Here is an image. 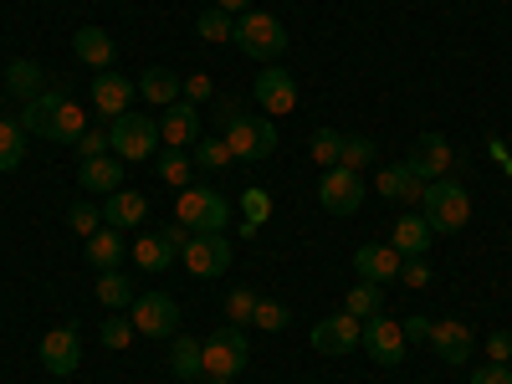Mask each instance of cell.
Instances as JSON below:
<instances>
[{"label":"cell","instance_id":"obj_52","mask_svg":"<svg viewBox=\"0 0 512 384\" xmlns=\"http://www.w3.org/2000/svg\"><path fill=\"white\" fill-rule=\"evenodd\" d=\"M205 384H236V379H210V374H205Z\"/></svg>","mask_w":512,"mask_h":384},{"label":"cell","instance_id":"obj_48","mask_svg":"<svg viewBox=\"0 0 512 384\" xmlns=\"http://www.w3.org/2000/svg\"><path fill=\"white\" fill-rule=\"evenodd\" d=\"M472 384H512V369L507 364H482V369H472Z\"/></svg>","mask_w":512,"mask_h":384},{"label":"cell","instance_id":"obj_20","mask_svg":"<svg viewBox=\"0 0 512 384\" xmlns=\"http://www.w3.org/2000/svg\"><path fill=\"white\" fill-rule=\"evenodd\" d=\"M159 139L169 144V149H195L200 144V108L195 103H175V108H164V118H159Z\"/></svg>","mask_w":512,"mask_h":384},{"label":"cell","instance_id":"obj_19","mask_svg":"<svg viewBox=\"0 0 512 384\" xmlns=\"http://www.w3.org/2000/svg\"><path fill=\"white\" fill-rule=\"evenodd\" d=\"M374 185H379V195H384V200H395V205H405V210H415V205L425 200V180L415 175V169H410L405 159H400V164H384Z\"/></svg>","mask_w":512,"mask_h":384},{"label":"cell","instance_id":"obj_28","mask_svg":"<svg viewBox=\"0 0 512 384\" xmlns=\"http://www.w3.org/2000/svg\"><path fill=\"white\" fill-rule=\"evenodd\" d=\"M6 93H11V98H21V103H31L36 93H47V72H41V62L16 57V62L6 67Z\"/></svg>","mask_w":512,"mask_h":384},{"label":"cell","instance_id":"obj_3","mask_svg":"<svg viewBox=\"0 0 512 384\" xmlns=\"http://www.w3.org/2000/svg\"><path fill=\"white\" fill-rule=\"evenodd\" d=\"M420 216L431 221L436 236H451V231H461L466 221H472V195H466L451 175L431 180V185H425V200H420Z\"/></svg>","mask_w":512,"mask_h":384},{"label":"cell","instance_id":"obj_53","mask_svg":"<svg viewBox=\"0 0 512 384\" xmlns=\"http://www.w3.org/2000/svg\"><path fill=\"white\" fill-rule=\"evenodd\" d=\"M0 118H6V88H0Z\"/></svg>","mask_w":512,"mask_h":384},{"label":"cell","instance_id":"obj_4","mask_svg":"<svg viewBox=\"0 0 512 384\" xmlns=\"http://www.w3.org/2000/svg\"><path fill=\"white\" fill-rule=\"evenodd\" d=\"M231 41H236L251 62H277V57L287 52V26H282L277 16H267V11H241Z\"/></svg>","mask_w":512,"mask_h":384},{"label":"cell","instance_id":"obj_2","mask_svg":"<svg viewBox=\"0 0 512 384\" xmlns=\"http://www.w3.org/2000/svg\"><path fill=\"white\" fill-rule=\"evenodd\" d=\"M175 221H180L190 236H226L231 205H226L216 190H205V185H185V190L175 195Z\"/></svg>","mask_w":512,"mask_h":384},{"label":"cell","instance_id":"obj_11","mask_svg":"<svg viewBox=\"0 0 512 384\" xmlns=\"http://www.w3.org/2000/svg\"><path fill=\"white\" fill-rule=\"evenodd\" d=\"M359 349L374 359V364H384V369H395L400 359H405V328L395 323V318H364V338H359Z\"/></svg>","mask_w":512,"mask_h":384},{"label":"cell","instance_id":"obj_8","mask_svg":"<svg viewBox=\"0 0 512 384\" xmlns=\"http://www.w3.org/2000/svg\"><path fill=\"white\" fill-rule=\"evenodd\" d=\"M128 313H134V333H144V338H175L180 303L169 292H139Z\"/></svg>","mask_w":512,"mask_h":384},{"label":"cell","instance_id":"obj_6","mask_svg":"<svg viewBox=\"0 0 512 384\" xmlns=\"http://www.w3.org/2000/svg\"><path fill=\"white\" fill-rule=\"evenodd\" d=\"M200 354H205V374L210 379H236L246 364H251V349H246V328H216L200 344Z\"/></svg>","mask_w":512,"mask_h":384},{"label":"cell","instance_id":"obj_23","mask_svg":"<svg viewBox=\"0 0 512 384\" xmlns=\"http://www.w3.org/2000/svg\"><path fill=\"white\" fill-rule=\"evenodd\" d=\"M113 36L103 31V26H82V31H72V57L82 62V67H93V72H108L113 67Z\"/></svg>","mask_w":512,"mask_h":384},{"label":"cell","instance_id":"obj_15","mask_svg":"<svg viewBox=\"0 0 512 384\" xmlns=\"http://www.w3.org/2000/svg\"><path fill=\"white\" fill-rule=\"evenodd\" d=\"M256 103H262V113H272V118L297 113V77L282 72V67L256 72Z\"/></svg>","mask_w":512,"mask_h":384},{"label":"cell","instance_id":"obj_26","mask_svg":"<svg viewBox=\"0 0 512 384\" xmlns=\"http://www.w3.org/2000/svg\"><path fill=\"white\" fill-rule=\"evenodd\" d=\"M139 98L154 103V108H175V103L185 98V77L169 72V67H149V72L139 77Z\"/></svg>","mask_w":512,"mask_h":384},{"label":"cell","instance_id":"obj_45","mask_svg":"<svg viewBox=\"0 0 512 384\" xmlns=\"http://www.w3.org/2000/svg\"><path fill=\"white\" fill-rule=\"evenodd\" d=\"M205 98H216V82H210L205 72H190V77H185V103H195V108H200Z\"/></svg>","mask_w":512,"mask_h":384},{"label":"cell","instance_id":"obj_41","mask_svg":"<svg viewBox=\"0 0 512 384\" xmlns=\"http://www.w3.org/2000/svg\"><path fill=\"white\" fill-rule=\"evenodd\" d=\"M287 323H292L287 303H277V297H262V303H256V323H251V328H262V333H282Z\"/></svg>","mask_w":512,"mask_h":384},{"label":"cell","instance_id":"obj_36","mask_svg":"<svg viewBox=\"0 0 512 384\" xmlns=\"http://www.w3.org/2000/svg\"><path fill=\"white\" fill-rule=\"evenodd\" d=\"M67 226L88 241L93 231H103V205H93V200H77V205H67Z\"/></svg>","mask_w":512,"mask_h":384},{"label":"cell","instance_id":"obj_39","mask_svg":"<svg viewBox=\"0 0 512 384\" xmlns=\"http://www.w3.org/2000/svg\"><path fill=\"white\" fill-rule=\"evenodd\" d=\"M195 164H200V169H226V164H236V159H231V149H226L221 134H210V139L200 134V144H195Z\"/></svg>","mask_w":512,"mask_h":384},{"label":"cell","instance_id":"obj_44","mask_svg":"<svg viewBox=\"0 0 512 384\" xmlns=\"http://www.w3.org/2000/svg\"><path fill=\"white\" fill-rule=\"evenodd\" d=\"M72 149H77L82 159H98V154H113V144H108V128H93V123H88V134H82V139H77Z\"/></svg>","mask_w":512,"mask_h":384},{"label":"cell","instance_id":"obj_46","mask_svg":"<svg viewBox=\"0 0 512 384\" xmlns=\"http://www.w3.org/2000/svg\"><path fill=\"white\" fill-rule=\"evenodd\" d=\"M400 282H405V287H425V282H431V267H425V256H405Z\"/></svg>","mask_w":512,"mask_h":384},{"label":"cell","instance_id":"obj_9","mask_svg":"<svg viewBox=\"0 0 512 384\" xmlns=\"http://www.w3.org/2000/svg\"><path fill=\"white\" fill-rule=\"evenodd\" d=\"M364 180L354 175V169H344V164H333V169H323V185H318V205L328 210V216H354V210L364 205Z\"/></svg>","mask_w":512,"mask_h":384},{"label":"cell","instance_id":"obj_22","mask_svg":"<svg viewBox=\"0 0 512 384\" xmlns=\"http://www.w3.org/2000/svg\"><path fill=\"white\" fill-rule=\"evenodd\" d=\"M77 185L88 190V195H113V190H123V159H118V154L82 159V164H77Z\"/></svg>","mask_w":512,"mask_h":384},{"label":"cell","instance_id":"obj_38","mask_svg":"<svg viewBox=\"0 0 512 384\" xmlns=\"http://www.w3.org/2000/svg\"><path fill=\"white\" fill-rule=\"evenodd\" d=\"M308 154H313L323 169H333V164H338V154H344V134H338V128H318L313 144H308Z\"/></svg>","mask_w":512,"mask_h":384},{"label":"cell","instance_id":"obj_7","mask_svg":"<svg viewBox=\"0 0 512 384\" xmlns=\"http://www.w3.org/2000/svg\"><path fill=\"white\" fill-rule=\"evenodd\" d=\"M180 262H185V272L200 277V282L226 277V272H231V241H226V236H190V241L180 246Z\"/></svg>","mask_w":512,"mask_h":384},{"label":"cell","instance_id":"obj_37","mask_svg":"<svg viewBox=\"0 0 512 384\" xmlns=\"http://www.w3.org/2000/svg\"><path fill=\"white\" fill-rule=\"evenodd\" d=\"M195 31H200V41H231V31H236V21L221 11V6H210V11H200V21H195Z\"/></svg>","mask_w":512,"mask_h":384},{"label":"cell","instance_id":"obj_47","mask_svg":"<svg viewBox=\"0 0 512 384\" xmlns=\"http://www.w3.org/2000/svg\"><path fill=\"white\" fill-rule=\"evenodd\" d=\"M487 359H492V364H507V359H512V333H507V328H497V333L487 338Z\"/></svg>","mask_w":512,"mask_h":384},{"label":"cell","instance_id":"obj_17","mask_svg":"<svg viewBox=\"0 0 512 384\" xmlns=\"http://www.w3.org/2000/svg\"><path fill=\"white\" fill-rule=\"evenodd\" d=\"M405 164L415 169V175H420L425 185H431V180H446V175H451V164H456V154H451V144H446L441 134H420Z\"/></svg>","mask_w":512,"mask_h":384},{"label":"cell","instance_id":"obj_24","mask_svg":"<svg viewBox=\"0 0 512 384\" xmlns=\"http://www.w3.org/2000/svg\"><path fill=\"white\" fill-rule=\"evenodd\" d=\"M144 216H149V200L139 190H113L103 200V226H113V231H134V226H144Z\"/></svg>","mask_w":512,"mask_h":384},{"label":"cell","instance_id":"obj_32","mask_svg":"<svg viewBox=\"0 0 512 384\" xmlns=\"http://www.w3.org/2000/svg\"><path fill=\"white\" fill-rule=\"evenodd\" d=\"M169 369H175V379H200V374H205V354H200L195 338L175 333V349H169Z\"/></svg>","mask_w":512,"mask_h":384},{"label":"cell","instance_id":"obj_18","mask_svg":"<svg viewBox=\"0 0 512 384\" xmlns=\"http://www.w3.org/2000/svg\"><path fill=\"white\" fill-rule=\"evenodd\" d=\"M134 108V77H123V72H98L93 77V113H103L108 123L118 113Z\"/></svg>","mask_w":512,"mask_h":384},{"label":"cell","instance_id":"obj_14","mask_svg":"<svg viewBox=\"0 0 512 384\" xmlns=\"http://www.w3.org/2000/svg\"><path fill=\"white\" fill-rule=\"evenodd\" d=\"M431 349H436V359H441V364L461 369L466 359H472L477 338H472V328H466L461 318H436V328H431Z\"/></svg>","mask_w":512,"mask_h":384},{"label":"cell","instance_id":"obj_1","mask_svg":"<svg viewBox=\"0 0 512 384\" xmlns=\"http://www.w3.org/2000/svg\"><path fill=\"white\" fill-rule=\"evenodd\" d=\"M221 139L236 164H262L277 154V123L262 113H241L236 103H221Z\"/></svg>","mask_w":512,"mask_h":384},{"label":"cell","instance_id":"obj_35","mask_svg":"<svg viewBox=\"0 0 512 384\" xmlns=\"http://www.w3.org/2000/svg\"><path fill=\"white\" fill-rule=\"evenodd\" d=\"M256 303H262V297H256L251 287H231V292H226V318H231V328H251V323H256Z\"/></svg>","mask_w":512,"mask_h":384},{"label":"cell","instance_id":"obj_12","mask_svg":"<svg viewBox=\"0 0 512 384\" xmlns=\"http://www.w3.org/2000/svg\"><path fill=\"white\" fill-rule=\"evenodd\" d=\"M359 338H364V323L354 313H333L323 323H313V349L328 354V359H344L359 349Z\"/></svg>","mask_w":512,"mask_h":384},{"label":"cell","instance_id":"obj_10","mask_svg":"<svg viewBox=\"0 0 512 384\" xmlns=\"http://www.w3.org/2000/svg\"><path fill=\"white\" fill-rule=\"evenodd\" d=\"M185 241H190V231H185L180 221L164 226V231H154V236H134V267H144V272H154V277L169 272Z\"/></svg>","mask_w":512,"mask_h":384},{"label":"cell","instance_id":"obj_16","mask_svg":"<svg viewBox=\"0 0 512 384\" xmlns=\"http://www.w3.org/2000/svg\"><path fill=\"white\" fill-rule=\"evenodd\" d=\"M400 267H405V256L390 246V241H369V246H359L354 251V272H359V282H395L400 277Z\"/></svg>","mask_w":512,"mask_h":384},{"label":"cell","instance_id":"obj_50","mask_svg":"<svg viewBox=\"0 0 512 384\" xmlns=\"http://www.w3.org/2000/svg\"><path fill=\"white\" fill-rule=\"evenodd\" d=\"M487 154H492V159H497L502 169H512V149H507L502 139H487Z\"/></svg>","mask_w":512,"mask_h":384},{"label":"cell","instance_id":"obj_40","mask_svg":"<svg viewBox=\"0 0 512 384\" xmlns=\"http://www.w3.org/2000/svg\"><path fill=\"white\" fill-rule=\"evenodd\" d=\"M82 134H88V113H82L77 103H67V108H62V118H57V134H52V144H77Z\"/></svg>","mask_w":512,"mask_h":384},{"label":"cell","instance_id":"obj_51","mask_svg":"<svg viewBox=\"0 0 512 384\" xmlns=\"http://www.w3.org/2000/svg\"><path fill=\"white\" fill-rule=\"evenodd\" d=\"M216 6H221L226 16H236V11H251V0H216Z\"/></svg>","mask_w":512,"mask_h":384},{"label":"cell","instance_id":"obj_43","mask_svg":"<svg viewBox=\"0 0 512 384\" xmlns=\"http://www.w3.org/2000/svg\"><path fill=\"white\" fill-rule=\"evenodd\" d=\"M98 338H103V349H128L134 344V318H103Z\"/></svg>","mask_w":512,"mask_h":384},{"label":"cell","instance_id":"obj_33","mask_svg":"<svg viewBox=\"0 0 512 384\" xmlns=\"http://www.w3.org/2000/svg\"><path fill=\"white\" fill-rule=\"evenodd\" d=\"M241 216H246L241 236H256V226H267V221H272V195H267L262 185L241 190Z\"/></svg>","mask_w":512,"mask_h":384},{"label":"cell","instance_id":"obj_49","mask_svg":"<svg viewBox=\"0 0 512 384\" xmlns=\"http://www.w3.org/2000/svg\"><path fill=\"white\" fill-rule=\"evenodd\" d=\"M400 328H405V344H410V338H431V328H436V323H431V318H405Z\"/></svg>","mask_w":512,"mask_h":384},{"label":"cell","instance_id":"obj_30","mask_svg":"<svg viewBox=\"0 0 512 384\" xmlns=\"http://www.w3.org/2000/svg\"><path fill=\"white\" fill-rule=\"evenodd\" d=\"M21 159H26V128H21V118H0V175L21 169Z\"/></svg>","mask_w":512,"mask_h":384},{"label":"cell","instance_id":"obj_29","mask_svg":"<svg viewBox=\"0 0 512 384\" xmlns=\"http://www.w3.org/2000/svg\"><path fill=\"white\" fill-rule=\"evenodd\" d=\"M93 292H98V303H103V308H113V313L134 308V277H123V267H113V272H98Z\"/></svg>","mask_w":512,"mask_h":384},{"label":"cell","instance_id":"obj_13","mask_svg":"<svg viewBox=\"0 0 512 384\" xmlns=\"http://www.w3.org/2000/svg\"><path fill=\"white\" fill-rule=\"evenodd\" d=\"M41 364H47V374H57V379L77 374V364H82V338H77V323H62V328H52L47 338H41Z\"/></svg>","mask_w":512,"mask_h":384},{"label":"cell","instance_id":"obj_34","mask_svg":"<svg viewBox=\"0 0 512 384\" xmlns=\"http://www.w3.org/2000/svg\"><path fill=\"white\" fill-rule=\"evenodd\" d=\"M154 169H159V180H164V185L185 190V185H190V169H195V159H190L185 149H169V154H154Z\"/></svg>","mask_w":512,"mask_h":384},{"label":"cell","instance_id":"obj_25","mask_svg":"<svg viewBox=\"0 0 512 384\" xmlns=\"http://www.w3.org/2000/svg\"><path fill=\"white\" fill-rule=\"evenodd\" d=\"M431 241H436V231H431V221H425L420 210H405V216L395 221V231H390V246L400 256H425V251H431Z\"/></svg>","mask_w":512,"mask_h":384},{"label":"cell","instance_id":"obj_27","mask_svg":"<svg viewBox=\"0 0 512 384\" xmlns=\"http://www.w3.org/2000/svg\"><path fill=\"white\" fill-rule=\"evenodd\" d=\"M82 256H88V267H98V272H113V267H123L128 241H123V231L103 226V231H93L88 241H82Z\"/></svg>","mask_w":512,"mask_h":384},{"label":"cell","instance_id":"obj_54","mask_svg":"<svg viewBox=\"0 0 512 384\" xmlns=\"http://www.w3.org/2000/svg\"><path fill=\"white\" fill-rule=\"evenodd\" d=\"M507 369H512V359H507Z\"/></svg>","mask_w":512,"mask_h":384},{"label":"cell","instance_id":"obj_5","mask_svg":"<svg viewBox=\"0 0 512 384\" xmlns=\"http://www.w3.org/2000/svg\"><path fill=\"white\" fill-rule=\"evenodd\" d=\"M108 144H113V154L128 164V159H154L159 154V118H149V113H118L113 123H108Z\"/></svg>","mask_w":512,"mask_h":384},{"label":"cell","instance_id":"obj_31","mask_svg":"<svg viewBox=\"0 0 512 384\" xmlns=\"http://www.w3.org/2000/svg\"><path fill=\"white\" fill-rule=\"evenodd\" d=\"M344 313H354L359 323H364V318H379V313H384V287H379V282H354L349 297H344Z\"/></svg>","mask_w":512,"mask_h":384},{"label":"cell","instance_id":"obj_21","mask_svg":"<svg viewBox=\"0 0 512 384\" xmlns=\"http://www.w3.org/2000/svg\"><path fill=\"white\" fill-rule=\"evenodd\" d=\"M72 98L62 93V88H47V93H36L31 103H26V113H21V128L26 134H41V139H52L57 134V118H62V108H67Z\"/></svg>","mask_w":512,"mask_h":384},{"label":"cell","instance_id":"obj_42","mask_svg":"<svg viewBox=\"0 0 512 384\" xmlns=\"http://www.w3.org/2000/svg\"><path fill=\"white\" fill-rule=\"evenodd\" d=\"M374 159H379L374 139H344V154H338V164H344V169H354V175H359V169H369Z\"/></svg>","mask_w":512,"mask_h":384}]
</instances>
